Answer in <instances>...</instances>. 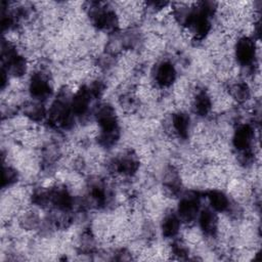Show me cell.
Returning <instances> with one entry per match:
<instances>
[{
	"mask_svg": "<svg viewBox=\"0 0 262 262\" xmlns=\"http://www.w3.org/2000/svg\"><path fill=\"white\" fill-rule=\"evenodd\" d=\"M92 96L89 88L82 87L76 94L73 96L71 101V110L73 115L75 116H82L84 115L89 106L90 97Z\"/></svg>",
	"mask_w": 262,
	"mask_h": 262,
	"instance_id": "277c9868",
	"label": "cell"
},
{
	"mask_svg": "<svg viewBox=\"0 0 262 262\" xmlns=\"http://www.w3.org/2000/svg\"><path fill=\"white\" fill-rule=\"evenodd\" d=\"M235 56L241 64H250L255 57L254 42L248 37L241 38L235 46Z\"/></svg>",
	"mask_w": 262,
	"mask_h": 262,
	"instance_id": "6da1fadb",
	"label": "cell"
},
{
	"mask_svg": "<svg viewBox=\"0 0 262 262\" xmlns=\"http://www.w3.org/2000/svg\"><path fill=\"white\" fill-rule=\"evenodd\" d=\"M189 125H190V120L186 114L177 113V114H174V116L172 117L173 129L175 133H177L180 137L185 138L187 136Z\"/></svg>",
	"mask_w": 262,
	"mask_h": 262,
	"instance_id": "9c48e42d",
	"label": "cell"
},
{
	"mask_svg": "<svg viewBox=\"0 0 262 262\" xmlns=\"http://www.w3.org/2000/svg\"><path fill=\"white\" fill-rule=\"evenodd\" d=\"M232 96L239 100V101H243V100H246L248 97H249V88L246 84L244 83H237L235 84L233 87H232Z\"/></svg>",
	"mask_w": 262,
	"mask_h": 262,
	"instance_id": "5bb4252c",
	"label": "cell"
},
{
	"mask_svg": "<svg viewBox=\"0 0 262 262\" xmlns=\"http://www.w3.org/2000/svg\"><path fill=\"white\" fill-rule=\"evenodd\" d=\"M179 227H180V219L178 218V216L174 214H170L164 218L162 223V231L165 236L167 237L174 236L179 231Z\"/></svg>",
	"mask_w": 262,
	"mask_h": 262,
	"instance_id": "7c38bea8",
	"label": "cell"
},
{
	"mask_svg": "<svg viewBox=\"0 0 262 262\" xmlns=\"http://www.w3.org/2000/svg\"><path fill=\"white\" fill-rule=\"evenodd\" d=\"M200 226L207 234H214L217 231L218 219L215 213L210 209H205L200 214Z\"/></svg>",
	"mask_w": 262,
	"mask_h": 262,
	"instance_id": "52a82bcc",
	"label": "cell"
},
{
	"mask_svg": "<svg viewBox=\"0 0 262 262\" xmlns=\"http://www.w3.org/2000/svg\"><path fill=\"white\" fill-rule=\"evenodd\" d=\"M176 71L172 63L164 61L157 67L155 79L158 85L162 87H169L175 81Z\"/></svg>",
	"mask_w": 262,
	"mask_h": 262,
	"instance_id": "5b68a950",
	"label": "cell"
},
{
	"mask_svg": "<svg viewBox=\"0 0 262 262\" xmlns=\"http://www.w3.org/2000/svg\"><path fill=\"white\" fill-rule=\"evenodd\" d=\"M116 169L124 175H132L138 169V162L134 156L128 155L117 162Z\"/></svg>",
	"mask_w": 262,
	"mask_h": 262,
	"instance_id": "30bf717a",
	"label": "cell"
},
{
	"mask_svg": "<svg viewBox=\"0 0 262 262\" xmlns=\"http://www.w3.org/2000/svg\"><path fill=\"white\" fill-rule=\"evenodd\" d=\"M208 199L210 202V205L214 211H225L229 206V201L227 196L219 190H211L208 194Z\"/></svg>",
	"mask_w": 262,
	"mask_h": 262,
	"instance_id": "8fae6325",
	"label": "cell"
},
{
	"mask_svg": "<svg viewBox=\"0 0 262 262\" xmlns=\"http://www.w3.org/2000/svg\"><path fill=\"white\" fill-rule=\"evenodd\" d=\"M211 99L210 96L204 92V91H200L193 101V108L195 114H198L199 116H206L210 110H211Z\"/></svg>",
	"mask_w": 262,
	"mask_h": 262,
	"instance_id": "4fadbf2b",
	"label": "cell"
},
{
	"mask_svg": "<svg viewBox=\"0 0 262 262\" xmlns=\"http://www.w3.org/2000/svg\"><path fill=\"white\" fill-rule=\"evenodd\" d=\"M31 95L38 100L45 99L51 91L48 80L42 74H35L30 82Z\"/></svg>",
	"mask_w": 262,
	"mask_h": 262,
	"instance_id": "3957f363",
	"label": "cell"
},
{
	"mask_svg": "<svg viewBox=\"0 0 262 262\" xmlns=\"http://www.w3.org/2000/svg\"><path fill=\"white\" fill-rule=\"evenodd\" d=\"M16 178H17V174L14 169H12L11 167L3 168V178H2L3 187L5 185H10L11 183H13L16 180Z\"/></svg>",
	"mask_w": 262,
	"mask_h": 262,
	"instance_id": "9a60e30c",
	"label": "cell"
},
{
	"mask_svg": "<svg viewBox=\"0 0 262 262\" xmlns=\"http://www.w3.org/2000/svg\"><path fill=\"white\" fill-rule=\"evenodd\" d=\"M50 202L59 210L67 211L73 205V199L66 189H56L49 193Z\"/></svg>",
	"mask_w": 262,
	"mask_h": 262,
	"instance_id": "ba28073f",
	"label": "cell"
},
{
	"mask_svg": "<svg viewBox=\"0 0 262 262\" xmlns=\"http://www.w3.org/2000/svg\"><path fill=\"white\" fill-rule=\"evenodd\" d=\"M199 213V198L195 195L184 196L178 205V216L180 219L189 222Z\"/></svg>",
	"mask_w": 262,
	"mask_h": 262,
	"instance_id": "7a4b0ae2",
	"label": "cell"
},
{
	"mask_svg": "<svg viewBox=\"0 0 262 262\" xmlns=\"http://www.w3.org/2000/svg\"><path fill=\"white\" fill-rule=\"evenodd\" d=\"M253 129L249 125H242L239 126L233 135V145L242 150H249V147L251 145L252 139H253Z\"/></svg>",
	"mask_w": 262,
	"mask_h": 262,
	"instance_id": "8992f818",
	"label": "cell"
}]
</instances>
